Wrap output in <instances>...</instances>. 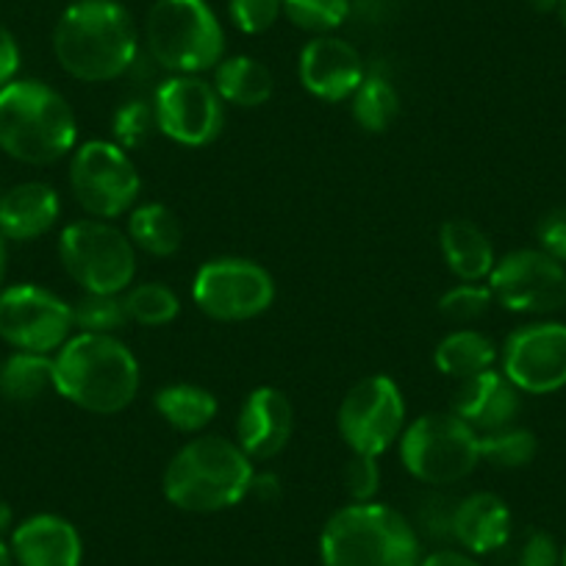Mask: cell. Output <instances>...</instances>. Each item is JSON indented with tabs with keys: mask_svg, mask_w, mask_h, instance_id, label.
<instances>
[{
	"mask_svg": "<svg viewBox=\"0 0 566 566\" xmlns=\"http://www.w3.org/2000/svg\"><path fill=\"white\" fill-rule=\"evenodd\" d=\"M125 323H130L125 312L123 295H92L84 292L73 303V325L78 334L114 336Z\"/></svg>",
	"mask_w": 566,
	"mask_h": 566,
	"instance_id": "obj_31",
	"label": "cell"
},
{
	"mask_svg": "<svg viewBox=\"0 0 566 566\" xmlns=\"http://www.w3.org/2000/svg\"><path fill=\"white\" fill-rule=\"evenodd\" d=\"M516 566H560V549L544 531H531L520 547Z\"/></svg>",
	"mask_w": 566,
	"mask_h": 566,
	"instance_id": "obj_38",
	"label": "cell"
},
{
	"mask_svg": "<svg viewBox=\"0 0 566 566\" xmlns=\"http://www.w3.org/2000/svg\"><path fill=\"white\" fill-rule=\"evenodd\" d=\"M536 233L538 248L547 255H553V259H558L560 264H566V206L547 211L542 222H538Z\"/></svg>",
	"mask_w": 566,
	"mask_h": 566,
	"instance_id": "obj_37",
	"label": "cell"
},
{
	"mask_svg": "<svg viewBox=\"0 0 566 566\" xmlns=\"http://www.w3.org/2000/svg\"><path fill=\"white\" fill-rule=\"evenodd\" d=\"M145 42L159 67L172 75L214 70L226 53V34L206 0H156L145 18Z\"/></svg>",
	"mask_w": 566,
	"mask_h": 566,
	"instance_id": "obj_6",
	"label": "cell"
},
{
	"mask_svg": "<svg viewBox=\"0 0 566 566\" xmlns=\"http://www.w3.org/2000/svg\"><path fill=\"white\" fill-rule=\"evenodd\" d=\"M159 417L178 433H200L214 422L217 397L198 384H170L161 386L154 397Z\"/></svg>",
	"mask_w": 566,
	"mask_h": 566,
	"instance_id": "obj_25",
	"label": "cell"
},
{
	"mask_svg": "<svg viewBox=\"0 0 566 566\" xmlns=\"http://www.w3.org/2000/svg\"><path fill=\"white\" fill-rule=\"evenodd\" d=\"M489 290L514 314H555L566 308V264L542 248L511 250L494 264Z\"/></svg>",
	"mask_w": 566,
	"mask_h": 566,
	"instance_id": "obj_13",
	"label": "cell"
},
{
	"mask_svg": "<svg viewBox=\"0 0 566 566\" xmlns=\"http://www.w3.org/2000/svg\"><path fill=\"white\" fill-rule=\"evenodd\" d=\"M154 130H159L156 128L154 103L128 101L117 108V114H114V136H117V145L123 150L145 145Z\"/></svg>",
	"mask_w": 566,
	"mask_h": 566,
	"instance_id": "obj_34",
	"label": "cell"
},
{
	"mask_svg": "<svg viewBox=\"0 0 566 566\" xmlns=\"http://www.w3.org/2000/svg\"><path fill=\"white\" fill-rule=\"evenodd\" d=\"M12 555L20 566H81L84 542L73 522L56 514H36L12 533Z\"/></svg>",
	"mask_w": 566,
	"mask_h": 566,
	"instance_id": "obj_19",
	"label": "cell"
},
{
	"mask_svg": "<svg viewBox=\"0 0 566 566\" xmlns=\"http://www.w3.org/2000/svg\"><path fill=\"white\" fill-rule=\"evenodd\" d=\"M342 442L356 455H384L406 431V400L389 375H369L350 386L336 411Z\"/></svg>",
	"mask_w": 566,
	"mask_h": 566,
	"instance_id": "obj_10",
	"label": "cell"
},
{
	"mask_svg": "<svg viewBox=\"0 0 566 566\" xmlns=\"http://www.w3.org/2000/svg\"><path fill=\"white\" fill-rule=\"evenodd\" d=\"M353 119L367 134H384L400 114V95L389 78L384 75H367L356 92H353Z\"/></svg>",
	"mask_w": 566,
	"mask_h": 566,
	"instance_id": "obj_28",
	"label": "cell"
},
{
	"mask_svg": "<svg viewBox=\"0 0 566 566\" xmlns=\"http://www.w3.org/2000/svg\"><path fill=\"white\" fill-rule=\"evenodd\" d=\"M400 461L424 486H453L481 464V437L453 411L422 413L402 431Z\"/></svg>",
	"mask_w": 566,
	"mask_h": 566,
	"instance_id": "obj_7",
	"label": "cell"
},
{
	"mask_svg": "<svg viewBox=\"0 0 566 566\" xmlns=\"http://www.w3.org/2000/svg\"><path fill=\"white\" fill-rule=\"evenodd\" d=\"M345 489L353 503H373L380 489V467L373 455H356L345 464Z\"/></svg>",
	"mask_w": 566,
	"mask_h": 566,
	"instance_id": "obj_36",
	"label": "cell"
},
{
	"mask_svg": "<svg viewBox=\"0 0 566 566\" xmlns=\"http://www.w3.org/2000/svg\"><path fill=\"white\" fill-rule=\"evenodd\" d=\"M70 189L92 220H117L139 198V172L117 142L90 139L73 150Z\"/></svg>",
	"mask_w": 566,
	"mask_h": 566,
	"instance_id": "obj_9",
	"label": "cell"
},
{
	"mask_svg": "<svg viewBox=\"0 0 566 566\" xmlns=\"http://www.w3.org/2000/svg\"><path fill=\"white\" fill-rule=\"evenodd\" d=\"M323 566H419L422 549L413 522L384 503H350L319 536Z\"/></svg>",
	"mask_w": 566,
	"mask_h": 566,
	"instance_id": "obj_5",
	"label": "cell"
},
{
	"mask_svg": "<svg viewBox=\"0 0 566 566\" xmlns=\"http://www.w3.org/2000/svg\"><path fill=\"white\" fill-rule=\"evenodd\" d=\"M503 375L522 395H553L566 386V325H522L505 339Z\"/></svg>",
	"mask_w": 566,
	"mask_h": 566,
	"instance_id": "obj_15",
	"label": "cell"
},
{
	"mask_svg": "<svg viewBox=\"0 0 566 566\" xmlns=\"http://www.w3.org/2000/svg\"><path fill=\"white\" fill-rule=\"evenodd\" d=\"M283 14L308 34H331L350 14V0H283Z\"/></svg>",
	"mask_w": 566,
	"mask_h": 566,
	"instance_id": "obj_32",
	"label": "cell"
},
{
	"mask_svg": "<svg viewBox=\"0 0 566 566\" xmlns=\"http://www.w3.org/2000/svg\"><path fill=\"white\" fill-rule=\"evenodd\" d=\"M500 358L497 347L489 339L486 334L472 328H459L450 331L442 342L433 350V364L442 375L448 378L461 380L472 378V375H481L486 369L494 367V361Z\"/></svg>",
	"mask_w": 566,
	"mask_h": 566,
	"instance_id": "obj_24",
	"label": "cell"
},
{
	"mask_svg": "<svg viewBox=\"0 0 566 566\" xmlns=\"http://www.w3.org/2000/svg\"><path fill=\"white\" fill-rule=\"evenodd\" d=\"M78 123L70 103L42 81H18L0 90V150L31 167L56 165L75 150Z\"/></svg>",
	"mask_w": 566,
	"mask_h": 566,
	"instance_id": "obj_4",
	"label": "cell"
},
{
	"mask_svg": "<svg viewBox=\"0 0 566 566\" xmlns=\"http://www.w3.org/2000/svg\"><path fill=\"white\" fill-rule=\"evenodd\" d=\"M59 259L64 272L92 295H125L136 275V248L128 233L92 217L64 228Z\"/></svg>",
	"mask_w": 566,
	"mask_h": 566,
	"instance_id": "obj_8",
	"label": "cell"
},
{
	"mask_svg": "<svg viewBox=\"0 0 566 566\" xmlns=\"http://www.w3.org/2000/svg\"><path fill=\"white\" fill-rule=\"evenodd\" d=\"M136 51V25L117 0H75L53 29L59 67L84 84H106L125 75Z\"/></svg>",
	"mask_w": 566,
	"mask_h": 566,
	"instance_id": "obj_1",
	"label": "cell"
},
{
	"mask_svg": "<svg viewBox=\"0 0 566 566\" xmlns=\"http://www.w3.org/2000/svg\"><path fill=\"white\" fill-rule=\"evenodd\" d=\"M3 277H7V239L0 237V286H3Z\"/></svg>",
	"mask_w": 566,
	"mask_h": 566,
	"instance_id": "obj_44",
	"label": "cell"
},
{
	"mask_svg": "<svg viewBox=\"0 0 566 566\" xmlns=\"http://www.w3.org/2000/svg\"><path fill=\"white\" fill-rule=\"evenodd\" d=\"M123 301L130 323L145 325V328L170 325L172 319L181 314V301H178L176 292L161 281L136 283V286H130V290L125 292Z\"/></svg>",
	"mask_w": 566,
	"mask_h": 566,
	"instance_id": "obj_29",
	"label": "cell"
},
{
	"mask_svg": "<svg viewBox=\"0 0 566 566\" xmlns=\"http://www.w3.org/2000/svg\"><path fill=\"white\" fill-rule=\"evenodd\" d=\"M214 90L222 103L239 108H259L275 92V78L270 67L253 56L222 59L214 67Z\"/></svg>",
	"mask_w": 566,
	"mask_h": 566,
	"instance_id": "obj_23",
	"label": "cell"
},
{
	"mask_svg": "<svg viewBox=\"0 0 566 566\" xmlns=\"http://www.w3.org/2000/svg\"><path fill=\"white\" fill-rule=\"evenodd\" d=\"M281 478L272 475V472H255L253 475V483H250V494L253 497H259L261 503H272V500L281 497Z\"/></svg>",
	"mask_w": 566,
	"mask_h": 566,
	"instance_id": "obj_42",
	"label": "cell"
},
{
	"mask_svg": "<svg viewBox=\"0 0 566 566\" xmlns=\"http://www.w3.org/2000/svg\"><path fill=\"white\" fill-rule=\"evenodd\" d=\"M536 437L520 424H509L481 437V461H486L494 470H522L536 459Z\"/></svg>",
	"mask_w": 566,
	"mask_h": 566,
	"instance_id": "obj_30",
	"label": "cell"
},
{
	"mask_svg": "<svg viewBox=\"0 0 566 566\" xmlns=\"http://www.w3.org/2000/svg\"><path fill=\"white\" fill-rule=\"evenodd\" d=\"M9 525H12V509H9L7 500L0 497V533L7 531Z\"/></svg>",
	"mask_w": 566,
	"mask_h": 566,
	"instance_id": "obj_43",
	"label": "cell"
},
{
	"mask_svg": "<svg viewBox=\"0 0 566 566\" xmlns=\"http://www.w3.org/2000/svg\"><path fill=\"white\" fill-rule=\"evenodd\" d=\"M560 566H566V547L560 549Z\"/></svg>",
	"mask_w": 566,
	"mask_h": 566,
	"instance_id": "obj_48",
	"label": "cell"
},
{
	"mask_svg": "<svg viewBox=\"0 0 566 566\" xmlns=\"http://www.w3.org/2000/svg\"><path fill=\"white\" fill-rule=\"evenodd\" d=\"M156 128L184 148H206L220 136L226 103L200 75H170L154 97Z\"/></svg>",
	"mask_w": 566,
	"mask_h": 566,
	"instance_id": "obj_14",
	"label": "cell"
},
{
	"mask_svg": "<svg viewBox=\"0 0 566 566\" xmlns=\"http://www.w3.org/2000/svg\"><path fill=\"white\" fill-rule=\"evenodd\" d=\"M20 70V45L7 25H0V90L12 84Z\"/></svg>",
	"mask_w": 566,
	"mask_h": 566,
	"instance_id": "obj_40",
	"label": "cell"
},
{
	"mask_svg": "<svg viewBox=\"0 0 566 566\" xmlns=\"http://www.w3.org/2000/svg\"><path fill=\"white\" fill-rule=\"evenodd\" d=\"M0 198H3V189H0Z\"/></svg>",
	"mask_w": 566,
	"mask_h": 566,
	"instance_id": "obj_49",
	"label": "cell"
},
{
	"mask_svg": "<svg viewBox=\"0 0 566 566\" xmlns=\"http://www.w3.org/2000/svg\"><path fill=\"white\" fill-rule=\"evenodd\" d=\"M538 9H555V0H533Z\"/></svg>",
	"mask_w": 566,
	"mask_h": 566,
	"instance_id": "obj_47",
	"label": "cell"
},
{
	"mask_svg": "<svg viewBox=\"0 0 566 566\" xmlns=\"http://www.w3.org/2000/svg\"><path fill=\"white\" fill-rule=\"evenodd\" d=\"M195 306L217 323H248L275 301V281L261 264L237 255L211 259L195 272Z\"/></svg>",
	"mask_w": 566,
	"mask_h": 566,
	"instance_id": "obj_11",
	"label": "cell"
},
{
	"mask_svg": "<svg viewBox=\"0 0 566 566\" xmlns=\"http://www.w3.org/2000/svg\"><path fill=\"white\" fill-rule=\"evenodd\" d=\"M128 239L142 253L154 255V259H167V255H176L181 250L184 228L176 211L167 209L165 203H145L130 211Z\"/></svg>",
	"mask_w": 566,
	"mask_h": 566,
	"instance_id": "obj_26",
	"label": "cell"
},
{
	"mask_svg": "<svg viewBox=\"0 0 566 566\" xmlns=\"http://www.w3.org/2000/svg\"><path fill=\"white\" fill-rule=\"evenodd\" d=\"M419 566H483L475 555L467 549H437L428 558L419 560Z\"/></svg>",
	"mask_w": 566,
	"mask_h": 566,
	"instance_id": "obj_41",
	"label": "cell"
},
{
	"mask_svg": "<svg viewBox=\"0 0 566 566\" xmlns=\"http://www.w3.org/2000/svg\"><path fill=\"white\" fill-rule=\"evenodd\" d=\"M555 12H558L560 23H564V29H566V0H555Z\"/></svg>",
	"mask_w": 566,
	"mask_h": 566,
	"instance_id": "obj_46",
	"label": "cell"
},
{
	"mask_svg": "<svg viewBox=\"0 0 566 566\" xmlns=\"http://www.w3.org/2000/svg\"><path fill=\"white\" fill-rule=\"evenodd\" d=\"M494 295L483 283H455L453 290L439 297V312L455 325H470L486 317L492 308Z\"/></svg>",
	"mask_w": 566,
	"mask_h": 566,
	"instance_id": "obj_33",
	"label": "cell"
},
{
	"mask_svg": "<svg viewBox=\"0 0 566 566\" xmlns=\"http://www.w3.org/2000/svg\"><path fill=\"white\" fill-rule=\"evenodd\" d=\"M253 475V461L233 439L203 433L172 455L161 478V492L178 511L220 514L248 497Z\"/></svg>",
	"mask_w": 566,
	"mask_h": 566,
	"instance_id": "obj_3",
	"label": "cell"
},
{
	"mask_svg": "<svg viewBox=\"0 0 566 566\" xmlns=\"http://www.w3.org/2000/svg\"><path fill=\"white\" fill-rule=\"evenodd\" d=\"M73 306L51 290L18 283L0 290V339L23 353H56L73 336Z\"/></svg>",
	"mask_w": 566,
	"mask_h": 566,
	"instance_id": "obj_12",
	"label": "cell"
},
{
	"mask_svg": "<svg viewBox=\"0 0 566 566\" xmlns=\"http://www.w3.org/2000/svg\"><path fill=\"white\" fill-rule=\"evenodd\" d=\"M62 214L56 189L42 181H25L0 198V237L31 242L51 231Z\"/></svg>",
	"mask_w": 566,
	"mask_h": 566,
	"instance_id": "obj_21",
	"label": "cell"
},
{
	"mask_svg": "<svg viewBox=\"0 0 566 566\" xmlns=\"http://www.w3.org/2000/svg\"><path fill=\"white\" fill-rule=\"evenodd\" d=\"M295 431V408L275 386H259L244 397L237 419V444L250 461L281 455Z\"/></svg>",
	"mask_w": 566,
	"mask_h": 566,
	"instance_id": "obj_17",
	"label": "cell"
},
{
	"mask_svg": "<svg viewBox=\"0 0 566 566\" xmlns=\"http://www.w3.org/2000/svg\"><path fill=\"white\" fill-rule=\"evenodd\" d=\"M453 538L470 555L497 553L511 538V511L492 492H472L455 503Z\"/></svg>",
	"mask_w": 566,
	"mask_h": 566,
	"instance_id": "obj_20",
	"label": "cell"
},
{
	"mask_svg": "<svg viewBox=\"0 0 566 566\" xmlns=\"http://www.w3.org/2000/svg\"><path fill=\"white\" fill-rule=\"evenodd\" d=\"M453 511L455 503H450V500L428 497L422 503V509H419V525L431 533V536L453 538Z\"/></svg>",
	"mask_w": 566,
	"mask_h": 566,
	"instance_id": "obj_39",
	"label": "cell"
},
{
	"mask_svg": "<svg viewBox=\"0 0 566 566\" xmlns=\"http://www.w3.org/2000/svg\"><path fill=\"white\" fill-rule=\"evenodd\" d=\"M297 75L303 90L328 103L350 101L353 92L367 78L364 59L347 40L334 34H319L306 42L297 59Z\"/></svg>",
	"mask_w": 566,
	"mask_h": 566,
	"instance_id": "obj_16",
	"label": "cell"
},
{
	"mask_svg": "<svg viewBox=\"0 0 566 566\" xmlns=\"http://www.w3.org/2000/svg\"><path fill=\"white\" fill-rule=\"evenodd\" d=\"M439 248L448 270L461 283H481L492 275L497 255H494L492 239L483 233L472 220L453 217L439 228Z\"/></svg>",
	"mask_w": 566,
	"mask_h": 566,
	"instance_id": "obj_22",
	"label": "cell"
},
{
	"mask_svg": "<svg viewBox=\"0 0 566 566\" xmlns=\"http://www.w3.org/2000/svg\"><path fill=\"white\" fill-rule=\"evenodd\" d=\"M522 411V391L503 375V369H486L461 380L453 397V413L464 419L478 437L516 424Z\"/></svg>",
	"mask_w": 566,
	"mask_h": 566,
	"instance_id": "obj_18",
	"label": "cell"
},
{
	"mask_svg": "<svg viewBox=\"0 0 566 566\" xmlns=\"http://www.w3.org/2000/svg\"><path fill=\"white\" fill-rule=\"evenodd\" d=\"M139 361L117 336L75 334L53 356V391L97 417L125 411L139 395Z\"/></svg>",
	"mask_w": 566,
	"mask_h": 566,
	"instance_id": "obj_2",
	"label": "cell"
},
{
	"mask_svg": "<svg viewBox=\"0 0 566 566\" xmlns=\"http://www.w3.org/2000/svg\"><path fill=\"white\" fill-rule=\"evenodd\" d=\"M53 389V356L14 350L0 364V397L9 402H34Z\"/></svg>",
	"mask_w": 566,
	"mask_h": 566,
	"instance_id": "obj_27",
	"label": "cell"
},
{
	"mask_svg": "<svg viewBox=\"0 0 566 566\" xmlns=\"http://www.w3.org/2000/svg\"><path fill=\"white\" fill-rule=\"evenodd\" d=\"M228 12L242 34H264L283 14V0H228Z\"/></svg>",
	"mask_w": 566,
	"mask_h": 566,
	"instance_id": "obj_35",
	"label": "cell"
},
{
	"mask_svg": "<svg viewBox=\"0 0 566 566\" xmlns=\"http://www.w3.org/2000/svg\"><path fill=\"white\" fill-rule=\"evenodd\" d=\"M12 564H14L12 547H9V544L0 542V566H12Z\"/></svg>",
	"mask_w": 566,
	"mask_h": 566,
	"instance_id": "obj_45",
	"label": "cell"
}]
</instances>
